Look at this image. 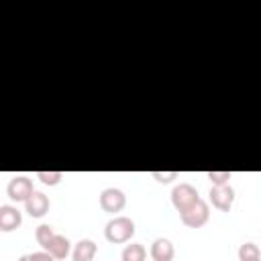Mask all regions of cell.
Listing matches in <instances>:
<instances>
[{"mask_svg":"<svg viewBox=\"0 0 261 261\" xmlns=\"http://www.w3.org/2000/svg\"><path fill=\"white\" fill-rule=\"evenodd\" d=\"M135 234V222L128 216H114L106 222L104 228V237L108 243L120 245V243H128Z\"/></svg>","mask_w":261,"mask_h":261,"instance_id":"6da1fadb","label":"cell"},{"mask_svg":"<svg viewBox=\"0 0 261 261\" xmlns=\"http://www.w3.org/2000/svg\"><path fill=\"white\" fill-rule=\"evenodd\" d=\"M200 200V196H198V190L192 186V184H177L173 190H171V204H173V208L181 214L184 210H188L190 206H194L196 202Z\"/></svg>","mask_w":261,"mask_h":261,"instance_id":"7a4b0ae2","label":"cell"},{"mask_svg":"<svg viewBox=\"0 0 261 261\" xmlns=\"http://www.w3.org/2000/svg\"><path fill=\"white\" fill-rule=\"evenodd\" d=\"M179 218H181V222H184L186 226H190V228H200V226H204V224L208 222V218H210V208H208V204H206L204 200H198L194 206H190L188 210H184V212L179 214Z\"/></svg>","mask_w":261,"mask_h":261,"instance_id":"3957f363","label":"cell"},{"mask_svg":"<svg viewBox=\"0 0 261 261\" xmlns=\"http://www.w3.org/2000/svg\"><path fill=\"white\" fill-rule=\"evenodd\" d=\"M33 179H29L27 175H14L6 186V194L14 202H27L33 196Z\"/></svg>","mask_w":261,"mask_h":261,"instance_id":"277c9868","label":"cell"},{"mask_svg":"<svg viewBox=\"0 0 261 261\" xmlns=\"http://www.w3.org/2000/svg\"><path fill=\"white\" fill-rule=\"evenodd\" d=\"M210 202L214 208H218L220 212H228L232 208V202H234V190L230 184H222V186H212L210 192Z\"/></svg>","mask_w":261,"mask_h":261,"instance_id":"5b68a950","label":"cell"},{"mask_svg":"<svg viewBox=\"0 0 261 261\" xmlns=\"http://www.w3.org/2000/svg\"><path fill=\"white\" fill-rule=\"evenodd\" d=\"M124 206H126V196H124L122 190H118V188H106V190H102V194H100V208L104 212L116 214Z\"/></svg>","mask_w":261,"mask_h":261,"instance_id":"8992f818","label":"cell"},{"mask_svg":"<svg viewBox=\"0 0 261 261\" xmlns=\"http://www.w3.org/2000/svg\"><path fill=\"white\" fill-rule=\"evenodd\" d=\"M49 198L43 194V192H33V196L24 202V210L29 212V216L33 218H43L47 212H49Z\"/></svg>","mask_w":261,"mask_h":261,"instance_id":"52a82bcc","label":"cell"},{"mask_svg":"<svg viewBox=\"0 0 261 261\" xmlns=\"http://www.w3.org/2000/svg\"><path fill=\"white\" fill-rule=\"evenodd\" d=\"M22 224V214L16 206H0V228L10 232Z\"/></svg>","mask_w":261,"mask_h":261,"instance_id":"ba28073f","label":"cell"},{"mask_svg":"<svg viewBox=\"0 0 261 261\" xmlns=\"http://www.w3.org/2000/svg\"><path fill=\"white\" fill-rule=\"evenodd\" d=\"M151 259L153 261H171L173 255H175V249H173V243L165 237H159L151 243Z\"/></svg>","mask_w":261,"mask_h":261,"instance_id":"9c48e42d","label":"cell"},{"mask_svg":"<svg viewBox=\"0 0 261 261\" xmlns=\"http://www.w3.org/2000/svg\"><path fill=\"white\" fill-rule=\"evenodd\" d=\"M69 249H71V243H69V239L67 237H63V234H55L53 239H51V243L43 249V251H47L53 259H65L67 255H69Z\"/></svg>","mask_w":261,"mask_h":261,"instance_id":"30bf717a","label":"cell"},{"mask_svg":"<svg viewBox=\"0 0 261 261\" xmlns=\"http://www.w3.org/2000/svg\"><path fill=\"white\" fill-rule=\"evenodd\" d=\"M96 251H98V247L92 239H82L75 243V247L71 251V259L73 261H92Z\"/></svg>","mask_w":261,"mask_h":261,"instance_id":"8fae6325","label":"cell"},{"mask_svg":"<svg viewBox=\"0 0 261 261\" xmlns=\"http://www.w3.org/2000/svg\"><path fill=\"white\" fill-rule=\"evenodd\" d=\"M122 261H145L147 259V251L141 243H130L122 249Z\"/></svg>","mask_w":261,"mask_h":261,"instance_id":"7c38bea8","label":"cell"},{"mask_svg":"<svg viewBox=\"0 0 261 261\" xmlns=\"http://www.w3.org/2000/svg\"><path fill=\"white\" fill-rule=\"evenodd\" d=\"M239 261H261V251L255 243H243L239 247Z\"/></svg>","mask_w":261,"mask_h":261,"instance_id":"4fadbf2b","label":"cell"},{"mask_svg":"<svg viewBox=\"0 0 261 261\" xmlns=\"http://www.w3.org/2000/svg\"><path fill=\"white\" fill-rule=\"evenodd\" d=\"M57 232L53 230V226H49V224H41V226H37V230H35V239H37V243L45 249L49 243H51V239L55 237Z\"/></svg>","mask_w":261,"mask_h":261,"instance_id":"5bb4252c","label":"cell"},{"mask_svg":"<svg viewBox=\"0 0 261 261\" xmlns=\"http://www.w3.org/2000/svg\"><path fill=\"white\" fill-rule=\"evenodd\" d=\"M37 177H39L45 186H57V184L63 179V173H61V171H39Z\"/></svg>","mask_w":261,"mask_h":261,"instance_id":"9a60e30c","label":"cell"},{"mask_svg":"<svg viewBox=\"0 0 261 261\" xmlns=\"http://www.w3.org/2000/svg\"><path fill=\"white\" fill-rule=\"evenodd\" d=\"M230 171H208V179L212 181V186H222V184H228L230 179Z\"/></svg>","mask_w":261,"mask_h":261,"instance_id":"2e32d148","label":"cell"},{"mask_svg":"<svg viewBox=\"0 0 261 261\" xmlns=\"http://www.w3.org/2000/svg\"><path fill=\"white\" fill-rule=\"evenodd\" d=\"M151 175H153L159 184H169V181H173V179L179 177V171H153Z\"/></svg>","mask_w":261,"mask_h":261,"instance_id":"e0dca14e","label":"cell"},{"mask_svg":"<svg viewBox=\"0 0 261 261\" xmlns=\"http://www.w3.org/2000/svg\"><path fill=\"white\" fill-rule=\"evenodd\" d=\"M18 261H55L47 251H37V253H29V255H22Z\"/></svg>","mask_w":261,"mask_h":261,"instance_id":"ac0fdd59","label":"cell"}]
</instances>
